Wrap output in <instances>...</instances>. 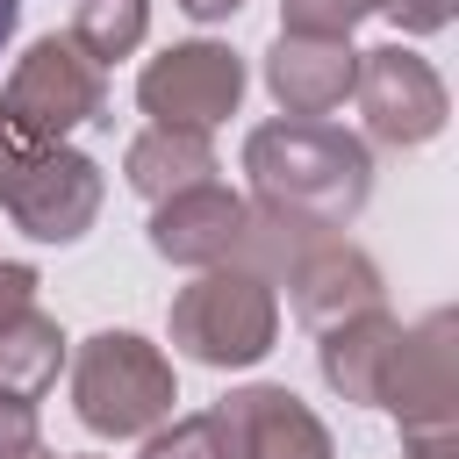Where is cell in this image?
I'll use <instances>...</instances> for the list:
<instances>
[{
	"instance_id": "6da1fadb",
	"label": "cell",
	"mask_w": 459,
	"mask_h": 459,
	"mask_svg": "<svg viewBox=\"0 0 459 459\" xmlns=\"http://www.w3.org/2000/svg\"><path fill=\"white\" fill-rule=\"evenodd\" d=\"M244 179H251V201H265L308 230H344L373 201V151H366V136H351L337 122L280 115L244 136Z\"/></svg>"
},
{
	"instance_id": "7a4b0ae2",
	"label": "cell",
	"mask_w": 459,
	"mask_h": 459,
	"mask_svg": "<svg viewBox=\"0 0 459 459\" xmlns=\"http://www.w3.org/2000/svg\"><path fill=\"white\" fill-rule=\"evenodd\" d=\"M179 402L172 359L136 330H93L72 359V409L93 437H151Z\"/></svg>"
},
{
	"instance_id": "3957f363",
	"label": "cell",
	"mask_w": 459,
	"mask_h": 459,
	"mask_svg": "<svg viewBox=\"0 0 459 459\" xmlns=\"http://www.w3.org/2000/svg\"><path fill=\"white\" fill-rule=\"evenodd\" d=\"M273 337H280V294L244 265H208L194 287L172 294V351L194 366H215V373L258 366Z\"/></svg>"
},
{
	"instance_id": "277c9868",
	"label": "cell",
	"mask_w": 459,
	"mask_h": 459,
	"mask_svg": "<svg viewBox=\"0 0 459 459\" xmlns=\"http://www.w3.org/2000/svg\"><path fill=\"white\" fill-rule=\"evenodd\" d=\"M100 165L72 143H29L0 122V208L36 244H79L100 215Z\"/></svg>"
},
{
	"instance_id": "5b68a950",
	"label": "cell",
	"mask_w": 459,
	"mask_h": 459,
	"mask_svg": "<svg viewBox=\"0 0 459 459\" xmlns=\"http://www.w3.org/2000/svg\"><path fill=\"white\" fill-rule=\"evenodd\" d=\"M100 108H108V72L72 36H36L0 86V122L29 143H65L72 129L100 122Z\"/></svg>"
},
{
	"instance_id": "8992f818",
	"label": "cell",
	"mask_w": 459,
	"mask_h": 459,
	"mask_svg": "<svg viewBox=\"0 0 459 459\" xmlns=\"http://www.w3.org/2000/svg\"><path fill=\"white\" fill-rule=\"evenodd\" d=\"M237 100H244V57L230 43H208V36L172 43L165 57H151L136 72V108L158 129H201L208 136L215 122L237 115Z\"/></svg>"
},
{
	"instance_id": "52a82bcc",
	"label": "cell",
	"mask_w": 459,
	"mask_h": 459,
	"mask_svg": "<svg viewBox=\"0 0 459 459\" xmlns=\"http://www.w3.org/2000/svg\"><path fill=\"white\" fill-rule=\"evenodd\" d=\"M351 100L366 115V136L387 143V151H416L445 129L452 115V93L437 79L430 57H416L409 43H380V50H359V79H351Z\"/></svg>"
},
{
	"instance_id": "ba28073f",
	"label": "cell",
	"mask_w": 459,
	"mask_h": 459,
	"mask_svg": "<svg viewBox=\"0 0 459 459\" xmlns=\"http://www.w3.org/2000/svg\"><path fill=\"white\" fill-rule=\"evenodd\" d=\"M380 409H394L402 437L409 430H459V316L452 308L402 323Z\"/></svg>"
},
{
	"instance_id": "9c48e42d",
	"label": "cell",
	"mask_w": 459,
	"mask_h": 459,
	"mask_svg": "<svg viewBox=\"0 0 459 459\" xmlns=\"http://www.w3.org/2000/svg\"><path fill=\"white\" fill-rule=\"evenodd\" d=\"M287 308H294V323L301 330H337V323H351V316H366V308H387V287H380V265H373V251H359L351 237H337V230H323V237H308L294 258H287Z\"/></svg>"
},
{
	"instance_id": "30bf717a",
	"label": "cell",
	"mask_w": 459,
	"mask_h": 459,
	"mask_svg": "<svg viewBox=\"0 0 459 459\" xmlns=\"http://www.w3.org/2000/svg\"><path fill=\"white\" fill-rule=\"evenodd\" d=\"M215 423H222V437H230L237 459H337L323 416L294 387H273V380L230 387L215 402Z\"/></svg>"
},
{
	"instance_id": "8fae6325",
	"label": "cell",
	"mask_w": 459,
	"mask_h": 459,
	"mask_svg": "<svg viewBox=\"0 0 459 459\" xmlns=\"http://www.w3.org/2000/svg\"><path fill=\"white\" fill-rule=\"evenodd\" d=\"M244 208H251V201H244L237 186H222V179L186 186V194H172V201L151 208V251H158L165 265H194V273L230 265L237 244H244Z\"/></svg>"
},
{
	"instance_id": "7c38bea8",
	"label": "cell",
	"mask_w": 459,
	"mask_h": 459,
	"mask_svg": "<svg viewBox=\"0 0 459 459\" xmlns=\"http://www.w3.org/2000/svg\"><path fill=\"white\" fill-rule=\"evenodd\" d=\"M351 79H359L351 36H287L280 29L273 50H265V93L294 122H323L330 108H344L351 100Z\"/></svg>"
},
{
	"instance_id": "4fadbf2b",
	"label": "cell",
	"mask_w": 459,
	"mask_h": 459,
	"mask_svg": "<svg viewBox=\"0 0 459 459\" xmlns=\"http://www.w3.org/2000/svg\"><path fill=\"white\" fill-rule=\"evenodd\" d=\"M394 337H402V323H394L387 308H366V316H351V323L323 330V344H316L323 387H330V394H344L351 409H380V387H387Z\"/></svg>"
},
{
	"instance_id": "5bb4252c",
	"label": "cell",
	"mask_w": 459,
	"mask_h": 459,
	"mask_svg": "<svg viewBox=\"0 0 459 459\" xmlns=\"http://www.w3.org/2000/svg\"><path fill=\"white\" fill-rule=\"evenodd\" d=\"M222 165H215V143L201 136V129H143V136H129V151H122V179L158 208V201H172V194H186V186H208Z\"/></svg>"
},
{
	"instance_id": "9a60e30c",
	"label": "cell",
	"mask_w": 459,
	"mask_h": 459,
	"mask_svg": "<svg viewBox=\"0 0 459 459\" xmlns=\"http://www.w3.org/2000/svg\"><path fill=\"white\" fill-rule=\"evenodd\" d=\"M65 366V330L43 316V308H22L0 323V394H22L36 402Z\"/></svg>"
},
{
	"instance_id": "2e32d148",
	"label": "cell",
	"mask_w": 459,
	"mask_h": 459,
	"mask_svg": "<svg viewBox=\"0 0 459 459\" xmlns=\"http://www.w3.org/2000/svg\"><path fill=\"white\" fill-rule=\"evenodd\" d=\"M100 72L115 57H129L151 36V0H72V29H65Z\"/></svg>"
},
{
	"instance_id": "e0dca14e",
	"label": "cell",
	"mask_w": 459,
	"mask_h": 459,
	"mask_svg": "<svg viewBox=\"0 0 459 459\" xmlns=\"http://www.w3.org/2000/svg\"><path fill=\"white\" fill-rule=\"evenodd\" d=\"M143 459H237V452H230V437H222L215 409H201V416L158 423V430L143 437Z\"/></svg>"
},
{
	"instance_id": "ac0fdd59",
	"label": "cell",
	"mask_w": 459,
	"mask_h": 459,
	"mask_svg": "<svg viewBox=\"0 0 459 459\" xmlns=\"http://www.w3.org/2000/svg\"><path fill=\"white\" fill-rule=\"evenodd\" d=\"M387 0H280V29L287 36H351Z\"/></svg>"
},
{
	"instance_id": "d6986e66",
	"label": "cell",
	"mask_w": 459,
	"mask_h": 459,
	"mask_svg": "<svg viewBox=\"0 0 459 459\" xmlns=\"http://www.w3.org/2000/svg\"><path fill=\"white\" fill-rule=\"evenodd\" d=\"M36 452H43L36 402H22V394H0V459H36Z\"/></svg>"
},
{
	"instance_id": "ffe728a7",
	"label": "cell",
	"mask_w": 459,
	"mask_h": 459,
	"mask_svg": "<svg viewBox=\"0 0 459 459\" xmlns=\"http://www.w3.org/2000/svg\"><path fill=\"white\" fill-rule=\"evenodd\" d=\"M380 14H394L402 36H437V29L452 22V0H387Z\"/></svg>"
},
{
	"instance_id": "44dd1931",
	"label": "cell",
	"mask_w": 459,
	"mask_h": 459,
	"mask_svg": "<svg viewBox=\"0 0 459 459\" xmlns=\"http://www.w3.org/2000/svg\"><path fill=\"white\" fill-rule=\"evenodd\" d=\"M22 308H36V265L0 251V323H7V316H22Z\"/></svg>"
},
{
	"instance_id": "7402d4cb",
	"label": "cell",
	"mask_w": 459,
	"mask_h": 459,
	"mask_svg": "<svg viewBox=\"0 0 459 459\" xmlns=\"http://www.w3.org/2000/svg\"><path fill=\"white\" fill-rule=\"evenodd\" d=\"M402 459H459V430H409Z\"/></svg>"
},
{
	"instance_id": "603a6c76",
	"label": "cell",
	"mask_w": 459,
	"mask_h": 459,
	"mask_svg": "<svg viewBox=\"0 0 459 459\" xmlns=\"http://www.w3.org/2000/svg\"><path fill=\"white\" fill-rule=\"evenodd\" d=\"M172 7H179V14H194V22H230L244 0H172Z\"/></svg>"
},
{
	"instance_id": "cb8c5ba5",
	"label": "cell",
	"mask_w": 459,
	"mask_h": 459,
	"mask_svg": "<svg viewBox=\"0 0 459 459\" xmlns=\"http://www.w3.org/2000/svg\"><path fill=\"white\" fill-rule=\"evenodd\" d=\"M14 22H22V0H0V50H7V36H14Z\"/></svg>"
},
{
	"instance_id": "d4e9b609",
	"label": "cell",
	"mask_w": 459,
	"mask_h": 459,
	"mask_svg": "<svg viewBox=\"0 0 459 459\" xmlns=\"http://www.w3.org/2000/svg\"><path fill=\"white\" fill-rule=\"evenodd\" d=\"M36 459H50V452H36Z\"/></svg>"
},
{
	"instance_id": "484cf974",
	"label": "cell",
	"mask_w": 459,
	"mask_h": 459,
	"mask_svg": "<svg viewBox=\"0 0 459 459\" xmlns=\"http://www.w3.org/2000/svg\"><path fill=\"white\" fill-rule=\"evenodd\" d=\"M86 459H93V452H86Z\"/></svg>"
}]
</instances>
